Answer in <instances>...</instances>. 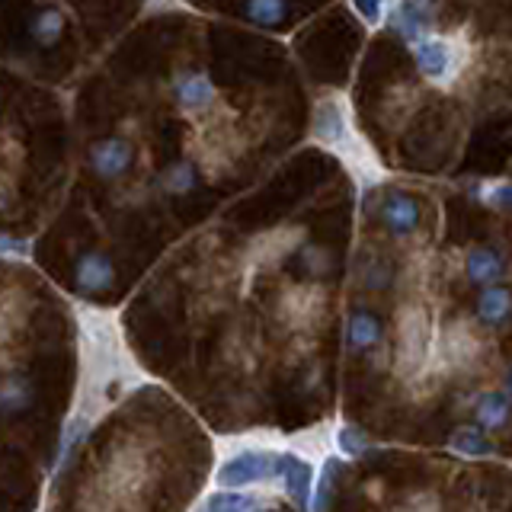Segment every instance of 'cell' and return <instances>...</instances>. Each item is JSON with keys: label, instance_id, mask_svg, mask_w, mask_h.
<instances>
[{"label": "cell", "instance_id": "obj_12", "mask_svg": "<svg viewBox=\"0 0 512 512\" xmlns=\"http://www.w3.org/2000/svg\"><path fill=\"white\" fill-rule=\"evenodd\" d=\"M468 276H471V282H477V285H490V282H496L503 276V260H500V253L496 250H471L468 253Z\"/></svg>", "mask_w": 512, "mask_h": 512}, {"label": "cell", "instance_id": "obj_2", "mask_svg": "<svg viewBox=\"0 0 512 512\" xmlns=\"http://www.w3.org/2000/svg\"><path fill=\"white\" fill-rule=\"evenodd\" d=\"M279 477L285 484L288 500H292L298 509H308L311 496H314V468H311V461H304L295 452H279Z\"/></svg>", "mask_w": 512, "mask_h": 512}, {"label": "cell", "instance_id": "obj_7", "mask_svg": "<svg viewBox=\"0 0 512 512\" xmlns=\"http://www.w3.org/2000/svg\"><path fill=\"white\" fill-rule=\"evenodd\" d=\"M112 279H116V269H112V263L103 253H87L77 263V285L84 292H103V288L112 285Z\"/></svg>", "mask_w": 512, "mask_h": 512}, {"label": "cell", "instance_id": "obj_8", "mask_svg": "<svg viewBox=\"0 0 512 512\" xmlns=\"http://www.w3.org/2000/svg\"><path fill=\"white\" fill-rule=\"evenodd\" d=\"M381 221L388 224L394 234H410L416 228V221H420V208L410 196H391L381 208Z\"/></svg>", "mask_w": 512, "mask_h": 512}, {"label": "cell", "instance_id": "obj_22", "mask_svg": "<svg viewBox=\"0 0 512 512\" xmlns=\"http://www.w3.org/2000/svg\"><path fill=\"white\" fill-rule=\"evenodd\" d=\"M336 442H340V448H343L346 455H352V458H359V455L368 452V439L362 436L359 429H352V426H343L340 436H336Z\"/></svg>", "mask_w": 512, "mask_h": 512}, {"label": "cell", "instance_id": "obj_3", "mask_svg": "<svg viewBox=\"0 0 512 512\" xmlns=\"http://www.w3.org/2000/svg\"><path fill=\"white\" fill-rule=\"evenodd\" d=\"M314 138L320 144H327V148H346L349 144V122H346V106L343 100H327L317 103V112H314Z\"/></svg>", "mask_w": 512, "mask_h": 512}, {"label": "cell", "instance_id": "obj_19", "mask_svg": "<svg viewBox=\"0 0 512 512\" xmlns=\"http://www.w3.org/2000/svg\"><path fill=\"white\" fill-rule=\"evenodd\" d=\"M61 29H64V16L61 10H42L36 26H32V36H36L39 45H55L61 39Z\"/></svg>", "mask_w": 512, "mask_h": 512}, {"label": "cell", "instance_id": "obj_9", "mask_svg": "<svg viewBox=\"0 0 512 512\" xmlns=\"http://www.w3.org/2000/svg\"><path fill=\"white\" fill-rule=\"evenodd\" d=\"M260 506H266L260 496L240 493V487H221L202 500V509H215V512H250V509H260Z\"/></svg>", "mask_w": 512, "mask_h": 512}, {"label": "cell", "instance_id": "obj_26", "mask_svg": "<svg viewBox=\"0 0 512 512\" xmlns=\"http://www.w3.org/2000/svg\"><path fill=\"white\" fill-rule=\"evenodd\" d=\"M26 253H29L26 240H16V237L0 234V256H26Z\"/></svg>", "mask_w": 512, "mask_h": 512}, {"label": "cell", "instance_id": "obj_16", "mask_svg": "<svg viewBox=\"0 0 512 512\" xmlns=\"http://www.w3.org/2000/svg\"><path fill=\"white\" fill-rule=\"evenodd\" d=\"M452 448L458 455H468V458H480V455L493 452V445L484 436V429H477V426H461L452 436Z\"/></svg>", "mask_w": 512, "mask_h": 512}, {"label": "cell", "instance_id": "obj_25", "mask_svg": "<svg viewBox=\"0 0 512 512\" xmlns=\"http://www.w3.org/2000/svg\"><path fill=\"white\" fill-rule=\"evenodd\" d=\"M192 186V170L189 167H173L170 176H167V189L173 192H186Z\"/></svg>", "mask_w": 512, "mask_h": 512}, {"label": "cell", "instance_id": "obj_14", "mask_svg": "<svg viewBox=\"0 0 512 512\" xmlns=\"http://www.w3.org/2000/svg\"><path fill=\"white\" fill-rule=\"evenodd\" d=\"M378 336H381V327H378V320L368 314V311H356L349 317V327H346V340L352 349H368V346H375L378 343Z\"/></svg>", "mask_w": 512, "mask_h": 512}, {"label": "cell", "instance_id": "obj_15", "mask_svg": "<svg viewBox=\"0 0 512 512\" xmlns=\"http://www.w3.org/2000/svg\"><path fill=\"white\" fill-rule=\"evenodd\" d=\"M506 416H509V400H506V394L490 391L484 400H480V407H477V423H480V429H487V432L500 429L506 423Z\"/></svg>", "mask_w": 512, "mask_h": 512}, {"label": "cell", "instance_id": "obj_6", "mask_svg": "<svg viewBox=\"0 0 512 512\" xmlns=\"http://www.w3.org/2000/svg\"><path fill=\"white\" fill-rule=\"evenodd\" d=\"M432 13H436V0H404L397 13V32L407 42H416L429 29Z\"/></svg>", "mask_w": 512, "mask_h": 512}, {"label": "cell", "instance_id": "obj_23", "mask_svg": "<svg viewBox=\"0 0 512 512\" xmlns=\"http://www.w3.org/2000/svg\"><path fill=\"white\" fill-rule=\"evenodd\" d=\"M352 7L362 16L368 26H378L381 23V10H384V0H352Z\"/></svg>", "mask_w": 512, "mask_h": 512}, {"label": "cell", "instance_id": "obj_20", "mask_svg": "<svg viewBox=\"0 0 512 512\" xmlns=\"http://www.w3.org/2000/svg\"><path fill=\"white\" fill-rule=\"evenodd\" d=\"M26 400H29V391H26V384L23 381H10L0 388V410H23L26 407Z\"/></svg>", "mask_w": 512, "mask_h": 512}, {"label": "cell", "instance_id": "obj_1", "mask_svg": "<svg viewBox=\"0 0 512 512\" xmlns=\"http://www.w3.org/2000/svg\"><path fill=\"white\" fill-rule=\"evenodd\" d=\"M272 477H279V452H266V448L237 452L228 461H221V468L215 471L218 487H250Z\"/></svg>", "mask_w": 512, "mask_h": 512}, {"label": "cell", "instance_id": "obj_4", "mask_svg": "<svg viewBox=\"0 0 512 512\" xmlns=\"http://www.w3.org/2000/svg\"><path fill=\"white\" fill-rule=\"evenodd\" d=\"M416 68L429 80H445L455 71V52L445 39H416Z\"/></svg>", "mask_w": 512, "mask_h": 512}, {"label": "cell", "instance_id": "obj_11", "mask_svg": "<svg viewBox=\"0 0 512 512\" xmlns=\"http://www.w3.org/2000/svg\"><path fill=\"white\" fill-rule=\"evenodd\" d=\"M413 324H404V333H400V352L404 359H413V365H420L426 356V346H429V333H426V317L420 311L410 314Z\"/></svg>", "mask_w": 512, "mask_h": 512}, {"label": "cell", "instance_id": "obj_21", "mask_svg": "<svg viewBox=\"0 0 512 512\" xmlns=\"http://www.w3.org/2000/svg\"><path fill=\"white\" fill-rule=\"evenodd\" d=\"M343 468V461L340 458H330L327 464H324V474H320V490H317V496H311V506L314 509H324L327 506V496H330V490H333V474Z\"/></svg>", "mask_w": 512, "mask_h": 512}, {"label": "cell", "instance_id": "obj_17", "mask_svg": "<svg viewBox=\"0 0 512 512\" xmlns=\"http://www.w3.org/2000/svg\"><path fill=\"white\" fill-rule=\"evenodd\" d=\"M244 13L260 26H276V23L285 20L288 4H285V0H247Z\"/></svg>", "mask_w": 512, "mask_h": 512}, {"label": "cell", "instance_id": "obj_13", "mask_svg": "<svg viewBox=\"0 0 512 512\" xmlns=\"http://www.w3.org/2000/svg\"><path fill=\"white\" fill-rule=\"evenodd\" d=\"M477 314L484 324L496 327V324H503L506 314H509V292L503 285H484V295H480L477 301Z\"/></svg>", "mask_w": 512, "mask_h": 512}, {"label": "cell", "instance_id": "obj_24", "mask_svg": "<svg viewBox=\"0 0 512 512\" xmlns=\"http://www.w3.org/2000/svg\"><path fill=\"white\" fill-rule=\"evenodd\" d=\"M484 199H487V205H493V208H500V212H506V208H509V183L487 186V189H484Z\"/></svg>", "mask_w": 512, "mask_h": 512}, {"label": "cell", "instance_id": "obj_18", "mask_svg": "<svg viewBox=\"0 0 512 512\" xmlns=\"http://www.w3.org/2000/svg\"><path fill=\"white\" fill-rule=\"evenodd\" d=\"M87 429H90V416L87 413H77V416H71V420H68V426H64V439H61V452H58V471L64 468V464H68L74 445L84 442Z\"/></svg>", "mask_w": 512, "mask_h": 512}, {"label": "cell", "instance_id": "obj_5", "mask_svg": "<svg viewBox=\"0 0 512 512\" xmlns=\"http://www.w3.org/2000/svg\"><path fill=\"white\" fill-rule=\"evenodd\" d=\"M90 160H93V170L100 173L103 180H112V176H122L128 164H132V144L122 138L100 141V144H93Z\"/></svg>", "mask_w": 512, "mask_h": 512}, {"label": "cell", "instance_id": "obj_10", "mask_svg": "<svg viewBox=\"0 0 512 512\" xmlns=\"http://www.w3.org/2000/svg\"><path fill=\"white\" fill-rule=\"evenodd\" d=\"M176 96H180V103L186 109H202L215 100V87L205 74H186L180 84H176Z\"/></svg>", "mask_w": 512, "mask_h": 512}]
</instances>
